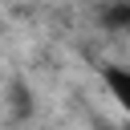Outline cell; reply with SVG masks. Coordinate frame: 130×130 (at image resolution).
Returning a JSON list of instances; mask_svg holds the SVG:
<instances>
[{
  "label": "cell",
  "mask_w": 130,
  "mask_h": 130,
  "mask_svg": "<svg viewBox=\"0 0 130 130\" xmlns=\"http://www.w3.org/2000/svg\"><path fill=\"white\" fill-rule=\"evenodd\" d=\"M102 24H106V28H118V32L130 28V0H114V4L102 12Z\"/></svg>",
  "instance_id": "2"
},
{
  "label": "cell",
  "mask_w": 130,
  "mask_h": 130,
  "mask_svg": "<svg viewBox=\"0 0 130 130\" xmlns=\"http://www.w3.org/2000/svg\"><path fill=\"white\" fill-rule=\"evenodd\" d=\"M102 85H106L110 98L130 114V65H102Z\"/></svg>",
  "instance_id": "1"
}]
</instances>
